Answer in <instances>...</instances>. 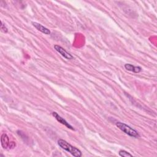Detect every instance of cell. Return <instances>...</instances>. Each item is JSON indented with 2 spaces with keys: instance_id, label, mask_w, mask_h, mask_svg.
Segmentation results:
<instances>
[{
  "instance_id": "30bf717a",
  "label": "cell",
  "mask_w": 157,
  "mask_h": 157,
  "mask_svg": "<svg viewBox=\"0 0 157 157\" xmlns=\"http://www.w3.org/2000/svg\"><path fill=\"white\" fill-rule=\"evenodd\" d=\"M15 144L14 142L10 143V144H9V147L14 148V147H15Z\"/></svg>"
},
{
  "instance_id": "6da1fadb",
  "label": "cell",
  "mask_w": 157,
  "mask_h": 157,
  "mask_svg": "<svg viewBox=\"0 0 157 157\" xmlns=\"http://www.w3.org/2000/svg\"><path fill=\"white\" fill-rule=\"evenodd\" d=\"M58 144L59 145L64 149V150L70 153L72 156L75 157H80L82 156V154L81 151L78 149L77 148L72 146L71 144H69L68 142L63 139H59L58 141Z\"/></svg>"
},
{
  "instance_id": "8992f818",
  "label": "cell",
  "mask_w": 157,
  "mask_h": 157,
  "mask_svg": "<svg viewBox=\"0 0 157 157\" xmlns=\"http://www.w3.org/2000/svg\"><path fill=\"white\" fill-rule=\"evenodd\" d=\"M125 68L127 70L133 72L135 73H139L142 71V68L139 67H135L131 64H125Z\"/></svg>"
},
{
  "instance_id": "7a4b0ae2",
  "label": "cell",
  "mask_w": 157,
  "mask_h": 157,
  "mask_svg": "<svg viewBox=\"0 0 157 157\" xmlns=\"http://www.w3.org/2000/svg\"><path fill=\"white\" fill-rule=\"evenodd\" d=\"M116 126L121 131L124 132V133H125V134L129 135L130 136L136 137V138H137L140 136L137 131H136L135 130L131 128L130 126L126 125L125 123H123L122 122H117Z\"/></svg>"
},
{
  "instance_id": "3957f363",
  "label": "cell",
  "mask_w": 157,
  "mask_h": 157,
  "mask_svg": "<svg viewBox=\"0 0 157 157\" xmlns=\"http://www.w3.org/2000/svg\"><path fill=\"white\" fill-rule=\"evenodd\" d=\"M54 48H55L56 51H57L59 54H60L64 58H65L66 59H68V60L73 59V56L71 54H70L69 53H68L62 47H61L59 45H55Z\"/></svg>"
},
{
  "instance_id": "277c9868",
  "label": "cell",
  "mask_w": 157,
  "mask_h": 157,
  "mask_svg": "<svg viewBox=\"0 0 157 157\" xmlns=\"http://www.w3.org/2000/svg\"><path fill=\"white\" fill-rule=\"evenodd\" d=\"M52 115H53V116L55 118V119H56L58 122H59L60 123H61L62 125L66 126V127H67L68 128H69V129H70V130H74V128L70 125V124H69L68 122L66 121L63 118H62V117L60 116V115H59L56 112H52Z\"/></svg>"
},
{
  "instance_id": "ba28073f",
  "label": "cell",
  "mask_w": 157,
  "mask_h": 157,
  "mask_svg": "<svg viewBox=\"0 0 157 157\" xmlns=\"http://www.w3.org/2000/svg\"><path fill=\"white\" fill-rule=\"evenodd\" d=\"M119 155L123 157H128V156H133L131 154L125 150H120L119 152Z\"/></svg>"
},
{
  "instance_id": "9c48e42d",
  "label": "cell",
  "mask_w": 157,
  "mask_h": 157,
  "mask_svg": "<svg viewBox=\"0 0 157 157\" xmlns=\"http://www.w3.org/2000/svg\"><path fill=\"white\" fill-rule=\"evenodd\" d=\"M1 30L4 33H7V28L5 27L4 25L3 24V22H1Z\"/></svg>"
},
{
  "instance_id": "5b68a950",
  "label": "cell",
  "mask_w": 157,
  "mask_h": 157,
  "mask_svg": "<svg viewBox=\"0 0 157 157\" xmlns=\"http://www.w3.org/2000/svg\"><path fill=\"white\" fill-rule=\"evenodd\" d=\"M32 25L38 30H39L41 32H42L43 33H44L45 35H48L51 34V31L49 30L48 28H46L45 27L43 26L42 25H41V24H39V23H38L37 22H32Z\"/></svg>"
},
{
  "instance_id": "52a82bcc",
  "label": "cell",
  "mask_w": 157,
  "mask_h": 157,
  "mask_svg": "<svg viewBox=\"0 0 157 157\" xmlns=\"http://www.w3.org/2000/svg\"><path fill=\"white\" fill-rule=\"evenodd\" d=\"M1 145L3 148L6 149V148L9 146V140L7 135L6 134H3L1 137Z\"/></svg>"
}]
</instances>
